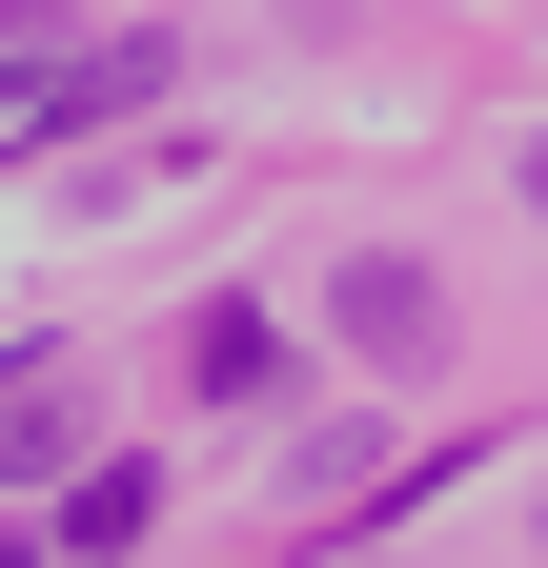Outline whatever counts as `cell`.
Returning a JSON list of instances; mask_svg holds the SVG:
<instances>
[{"mask_svg": "<svg viewBox=\"0 0 548 568\" xmlns=\"http://www.w3.org/2000/svg\"><path fill=\"white\" fill-rule=\"evenodd\" d=\"M325 305H346V345H366V366H427V345H447V284L406 264V244H366V264H325Z\"/></svg>", "mask_w": 548, "mask_h": 568, "instance_id": "1", "label": "cell"}, {"mask_svg": "<svg viewBox=\"0 0 548 568\" xmlns=\"http://www.w3.org/2000/svg\"><path fill=\"white\" fill-rule=\"evenodd\" d=\"M163 528V467H82V508H61V548H143Z\"/></svg>", "mask_w": 548, "mask_h": 568, "instance_id": "3", "label": "cell"}, {"mask_svg": "<svg viewBox=\"0 0 548 568\" xmlns=\"http://www.w3.org/2000/svg\"><path fill=\"white\" fill-rule=\"evenodd\" d=\"M0 21H41V0H0Z\"/></svg>", "mask_w": 548, "mask_h": 568, "instance_id": "5", "label": "cell"}, {"mask_svg": "<svg viewBox=\"0 0 548 568\" xmlns=\"http://www.w3.org/2000/svg\"><path fill=\"white\" fill-rule=\"evenodd\" d=\"M528 203H548V142H528Z\"/></svg>", "mask_w": 548, "mask_h": 568, "instance_id": "4", "label": "cell"}, {"mask_svg": "<svg viewBox=\"0 0 548 568\" xmlns=\"http://www.w3.org/2000/svg\"><path fill=\"white\" fill-rule=\"evenodd\" d=\"M163 82H183L163 41H102V61H41V82H21V122H102V102H163Z\"/></svg>", "mask_w": 548, "mask_h": 568, "instance_id": "2", "label": "cell"}]
</instances>
